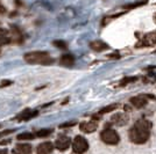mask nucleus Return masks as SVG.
<instances>
[{
	"label": "nucleus",
	"instance_id": "obj_25",
	"mask_svg": "<svg viewBox=\"0 0 156 154\" xmlns=\"http://www.w3.org/2000/svg\"><path fill=\"white\" fill-rule=\"evenodd\" d=\"M5 12H6V8H5V7L0 4V13H5Z\"/></svg>",
	"mask_w": 156,
	"mask_h": 154
},
{
	"label": "nucleus",
	"instance_id": "obj_15",
	"mask_svg": "<svg viewBox=\"0 0 156 154\" xmlns=\"http://www.w3.org/2000/svg\"><path fill=\"white\" fill-rule=\"evenodd\" d=\"M52 132H54L52 129H42V130H39V131L35 133V136H36V137H40V138H46V137L51 135Z\"/></svg>",
	"mask_w": 156,
	"mask_h": 154
},
{
	"label": "nucleus",
	"instance_id": "obj_27",
	"mask_svg": "<svg viewBox=\"0 0 156 154\" xmlns=\"http://www.w3.org/2000/svg\"><path fill=\"white\" fill-rule=\"evenodd\" d=\"M154 21H155V22H156V13L154 14Z\"/></svg>",
	"mask_w": 156,
	"mask_h": 154
},
{
	"label": "nucleus",
	"instance_id": "obj_17",
	"mask_svg": "<svg viewBox=\"0 0 156 154\" xmlns=\"http://www.w3.org/2000/svg\"><path fill=\"white\" fill-rule=\"evenodd\" d=\"M16 138H18V140H29V139H34V138H35V135L29 133V132H25V133L19 135Z\"/></svg>",
	"mask_w": 156,
	"mask_h": 154
},
{
	"label": "nucleus",
	"instance_id": "obj_9",
	"mask_svg": "<svg viewBox=\"0 0 156 154\" xmlns=\"http://www.w3.org/2000/svg\"><path fill=\"white\" fill-rule=\"evenodd\" d=\"M54 151V145H52L50 141H46V142H42L40 144L37 148H36V152L37 154H50Z\"/></svg>",
	"mask_w": 156,
	"mask_h": 154
},
{
	"label": "nucleus",
	"instance_id": "obj_12",
	"mask_svg": "<svg viewBox=\"0 0 156 154\" xmlns=\"http://www.w3.org/2000/svg\"><path fill=\"white\" fill-rule=\"evenodd\" d=\"M90 48H91L92 50H94V51L100 52V51H104V50H107L108 49V45L106 44V43H104V42H101V41H94V42L90 43Z\"/></svg>",
	"mask_w": 156,
	"mask_h": 154
},
{
	"label": "nucleus",
	"instance_id": "obj_20",
	"mask_svg": "<svg viewBox=\"0 0 156 154\" xmlns=\"http://www.w3.org/2000/svg\"><path fill=\"white\" fill-rule=\"evenodd\" d=\"M11 43V39L8 38L7 36H4V37H0V46L2 45H7Z\"/></svg>",
	"mask_w": 156,
	"mask_h": 154
},
{
	"label": "nucleus",
	"instance_id": "obj_1",
	"mask_svg": "<svg viewBox=\"0 0 156 154\" xmlns=\"http://www.w3.org/2000/svg\"><path fill=\"white\" fill-rule=\"evenodd\" d=\"M150 130L151 123L147 119H140L129 130V139L136 145H142L149 139Z\"/></svg>",
	"mask_w": 156,
	"mask_h": 154
},
{
	"label": "nucleus",
	"instance_id": "obj_23",
	"mask_svg": "<svg viewBox=\"0 0 156 154\" xmlns=\"http://www.w3.org/2000/svg\"><path fill=\"white\" fill-rule=\"evenodd\" d=\"M9 85H12V81H9V80H5V81H2V82L0 84V88L6 87V86H9Z\"/></svg>",
	"mask_w": 156,
	"mask_h": 154
},
{
	"label": "nucleus",
	"instance_id": "obj_11",
	"mask_svg": "<svg viewBox=\"0 0 156 154\" xmlns=\"http://www.w3.org/2000/svg\"><path fill=\"white\" fill-rule=\"evenodd\" d=\"M130 103L136 108V109H141L147 104V96L144 95H140V96H134L130 99Z\"/></svg>",
	"mask_w": 156,
	"mask_h": 154
},
{
	"label": "nucleus",
	"instance_id": "obj_4",
	"mask_svg": "<svg viewBox=\"0 0 156 154\" xmlns=\"http://www.w3.org/2000/svg\"><path fill=\"white\" fill-rule=\"evenodd\" d=\"M72 149L76 154H83L89 149V142L84 137L77 136L72 141Z\"/></svg>",
	"mask_w": 156,
	"mask_h": 154
},
{
	"label": "nucleus",
	"instance_id": "obj_8",
	"mask_svg": "<svg viewBox=\"0 0 156 154\" xmlns=\"http://www.w3.org/2000/svg\"><path fill=\"white\" fill-rule=\"evenodd\" d=\"M39 115V111L37 110H30V109H26L23 110L20 115H18V121H29L34 117Z\"/></svg>",
	"mask_w": 156,
	"mask_h": 154
},
{
	"label": "nucleus",
	"instance_id": "obj_10",
	"mask_svg": "<svg viewBox=\"0 0 156 154\" xmlns=\"http://www.w3.org/2000/svg\"><path fill=\"white\" fill-rule=\"evenodd\" d=\"M97 123L93 122V121H91V122H83L80 123V125H79V129L85 133H92V132H94L97 130Z\"/></svg>",
	"mask_w": 156,
	"mask_h": 154
},
{
	"label": "nucleus",
	"instance_id": "obj_6",
	"mask_svg": "<svg viewBox=\"0 0 156 154\" xmlns=\"http://www.w3.org/2000/svg\"><path fill=\"white\" fill-rule=\"evenodd\" d=\"M71 145V139L66 136H59L55 141V147L59 151H65Z\"/></svg>",
	"mask_w": 156,
	"mask_h": 154
},
{
	"label": "nucleus",
	"instance_id": "obj_7",
	"mask_svg": "<svg viewBox=\"0 0 156 154\" xmlns=\"http://www.w3.org/2000/svg\"><path fill=\"white\" fill-rule=\"evenodd\" d=\"M111 122L113 123V124H115V125H118V126H124V125H126L128 123V116L126 115V114L120 112V114L112 116Z\"/></svg>",
	"mask_w": 156,
	"mask_h": 154
},
{
	"label": "nucleus",
	"instance_id": "obj_29",
	"mask_svg": "<svg viewBox=\"0 0 156 154\" xmlns=\"http://www.w3.org/2000/svg\"><path fill=\"white\" fill-rule=\"evenodd\" d=\"M155 52H156V51H155Z\"/></svg>",
	"mask_w": 156,
	"mask_h": 154
},
{
	"label": "nucleus",
	"instance_id": "obj_16",
	"mask_svg": "<svg viewBox=\"0 0 156 154\" xmlns=\"http://www.w3.org/2000/svg\"><path fill=\"white\" fill-rule=\"evenodd\" d=\"M118 107V104H110V105H107V107H105L103 109L100 110L98 114L99 115H104V114H107V112H111V111H113V110H115V108Z\"/></svg>",
	"mask_w": 156,
	"mask_h": 154
},
{
	"label": "nucleus",
	"instance_id": "obj_21",
	"mask_svg": "<svg viewBox=\"0 0 156 154\" xmlns=\"http://www.w3.org/2000/svg\"><path fill=\"white\" fill-rule=\"evenodd\" d=\"M137 78H125L124 80L121 81V86H124V85H126V84H129V82H134L135 80H136Z\"/></svg>",
	"mask_w": 156,
	"mask_h": 154
},
{
	"label": "nucleus",
	"instance_id": "obj_2",
	"mask_svg": "<svg viewBox=\"0 0 156 154\" xmlns=\"http://www.w3.org/2000/svg\"><path fill=\"white\" fill-rule=\"evenodd\" d=\"M25 60L29 64H42V65H50L54 63L52 57L49 56V53L46 51H33L27 52L23 56Z\"/></svg>",
	"mask_w": 156,
	"mask_h": 154
},
{
	"label": "nucleus",
	"instance_id": "obj_3",
	"mask_svg": "<svg viewBox=\"0 0 156 154\" xmlns=\"http://www.w3.org/2000/svg\"><path fill=\"white\" fill-rule=\"evenodd\" d=\"M100 138L107 145H117V144H119V141H120L119 133H118L115 130L110 128H106L101 131Z\"/></svg>",
	"mask_w": 156,
	"mask_h": 154
},
{
	"label": "nucleus",
	"instance_id": "obj_26",
	"mask_svg": "<svg viewBox=\"0 0 156 154\" xmlns=\"http://www.w3.org/2000/svg\"><path fill=\"white\" fill-rule=\"evenodd\" d=\"M7 153H8V151H7L6 148H4V149L0 148V154H7Z\"/></svg>",
	"mask_w": 156,
	"mask_h": 154
},
{
	"label": "nucleus",
	"instance_id": "obj_5",
	"mask_svg": "<svg viewBox=\"0 0 156 154\" xmlns=\"http://www.w3.org/2000/svg\"><path fill=\"white\" fill-rule=\"evenodd\" d=\"M156 44V32H148L135 45L136 48H144V46H153Z\"/></svg>",
	"mask_w": 156,
	"mask_h": 154
},
{
	"label": "nucleus",
	"instance_id": "obj_22",
	"mask_svg": "<svg viewBox=\"0 0 156 154\" xmlns=\"http://www.w3.org/2000/svg\"><path fill=\"white\" fill-rule=\"evenodd\" d=\"M144 4H147V0L146 1H140V2H136V4H132V5H128V6H126V8H135V7H140L144 5Z\"/></svg>",
	"mask_w": 156,
	"mask_h": 154
},
{
	"label": "nucleus",
	"instance_id": "obj_13",
	"mask_svg": "<svg viewBox=\"0 0 156 154\" xmlns=\"http://www.w3.org/2000/svg\"><path fill=\"white\" fill-rule=\"evenodd\" d=\"M59 63L62 65H64V66H71L75 63V57L72 56L71 53H65L61 57Z\"/></svg>",
	"mask_w": 156,
	"mask_h": 154
},
{
	"label": "nucleus",
	"instance_id": "obj_18",
	"mask_svg": "<svg viewBox=\"0 0 156 154\" xmlns=\"http://www.w3.org/2000/svg\"><path fill=\"white\" fill-rule=\"evenodd\" d=\"M54 45L59 48V49H66V44H65V42H63V41H55Z\"/></svg>",
	"mask_w": 156,
	"mask_h": 154
},
{
	"label": "nucleus",
	"instance_id": "obj_19",
	"mask_svg": "<svg viewBox=\"0 0 156 154\" xmlns=\"http://www.w3.org/2000/svg\"><path fill=\"white\" fill-rule=\"evenodd\" d=\"M77 122L76 121H72V122H68V123H63V124H61L59 125V128L61 129H64V128H71L73 125H76Z\"/></svg>",
	"mask_w": 156,
	"mask_h": 154
},
{
	"label": "nucleus",
	"instance_id": "obj_28",
	"mask_svg": "<svg viewBox=\"0 0 156 154\" xmlns=\"http://www.w3.org/2000/svg\"><path fill=\"white\" fill-rule=\"evenodd\" d=\"M13 154H20L19 152H16V151H14V153Z\"/></svg>",
	"mask_w": 156,
	"mask_h": 154
},
{
	"label": "nucleus",
	"instance_id": "obj_24",
	"mask_svg": "<svg viewBox=\"0 0 156 154\" xmlns=\"http://www.w3.org/2000/svg\"><path fill=\"white\" fill-rule=\"evenodd\" d=\"M8 34V30L7 29H4V28H0V37H4V36H7Z\"/></svg>",
	"mask_w": 156,
	"mask_h": 154
},
{
	"label": "nucleus",
	"instance_id": "obj_14",
	"mask_svg": "<svg viewBox=\"0 0 156 154\" xmlns=\"http://www.w3.org/2000/svg\"><path fill=\"white\" fill-rule=\"evenodd\" d=\"M15 151L16 152H19L20 154H30L33 151V148L30 145H28V144H19L16 148H15Z\"/></svg>",
	"mask_w": 156,
	"mask_h": 154
}]
</instances>
